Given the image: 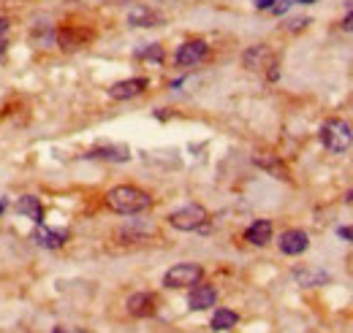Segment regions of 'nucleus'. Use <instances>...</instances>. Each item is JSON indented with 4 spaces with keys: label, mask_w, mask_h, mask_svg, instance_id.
<instances>
[{
    "label": "nucleus",
    "mask_w": 353,
    "mask_h": 333,
    "mask_svg": "<svg viewBox=\"0 0 353 333\" xmlns=\"http://www.w3.org/2000/svg\"><path fill=\"white\" fill-rule=\"evenodd\" d=\"M106 206L114 211V214H141L147 209H152V196L141 187H134V185H117L106 193Z\"/></svg>",
    "instance_id": "obj_1"
},
{
    "label": "nucleus",
    "mask_w": 353,
    "mask_h": 333,
    "mask_svg": "<svg viewBox=\"0 0 353 333\" xmlns=\"http://www.w3.org/2000/svg\"><path fill=\"white\" fill-rule=\"evenodd\" d=\"M318 138H321V144H324L332 155H343L353 144V131L345 120H337V117H334V120H326V122L321 125Z\"/></svg>",
    "instance_id": "obj_2"
},
{
    "label": "nucleus",
    "mask_w": 353,
    "mask_h": 333,
    "mask_svg": "<svg viewBox=\"0 0 353 333\" xmlns=\"http://www.w3.org/2000/svg\"><path fill=\"white\" fill-rule=\"evenodd\" d=\"M210 222V211L202 203H188L169 214V225L174 230H202Z\"/></svg>",
    "instance_id": "obj_3"
},
{
    "label": "nucleus",
    "mask_w": 353,
    "mask_h": 333,
    "mask_svg": "<svg viewBox=\"0 0 353 333\" xmlns=\"http://www.w3.org/2000/svg\"><path fill=\"white\" fill-rule=\"evenodd\" d=\"M204 276V268L199 263H177L163 274V284L171 287V290H180V287H193L199 284Z\"/></svg>",
    "instance_id": "obj_4"
},
{
    "label": "nucleus",
    "mask_w": 353,
    "mask_h": 333,
    "mask_svg": "<svg viewBox=\"0 0 353 333\" xmlns=\"http://www.w3.org/2000/svg\"><path fill=\"white\" fill-rule=\"evenodd\" d=\"M207 55H210V46H207V41H202V38H193V41H185L180 49H177V55H174V63L180 68H196L199 63H204L207 60Z\"/></svg>",
    "instance_id": "obj_5"
},
{
    "label": "nucleus",
    "mask_w": 353,
    "mask_h": 333,
    "mask_svg": "<svg viewBox=\"0 0 353 333\" xmlns=\"http://www.w3.org/2000/svg\"><path fill=\"white\" fill-rule=\"evenodd\" d=\"M253 163H256L261 171L272 174L275 179L291 182V171H288V165H285V163L280 160V155H275V152H267V149H258V152L253 155Z\"/></svg>",
    "instance_id": "obj_6"
},
{
    "label": "nucleus",
    "mask_w": 353,
    "mask_h": 333,
    "mask_svg": "<svg viewBox=\"0 0 353 333\" xmlns=\"http://www.w3.org/2000/svg\"><path fill=\"white\" fill-rule=\"evenodd\" d=\"M278 244H280L282 255L296 258V255L307 252V247H310V236H307L302 228H291V230L280 233V241H278Z\"/></svg>",
    "instance_id": "obj_7"
},
{
    "label": "nucleus",
    "mask_w": 353,
    "mask_h": 333,
    "mask_svg": "<svg viewBox=\"0 0 353 333\" xmlns=\"http://www.w3.org/2000/svg\"><path fill=\"white\" fill-rule=\"evenodd\" d=\"M293 282L299 287H324L332 282V274H326L324 268H315V266H299L291 271Z\"/></svg>",
    "instance_id": "obj_8"
},
{
    "label": "nucleus",
    "mask_w": 353,
    "mask_h": 333,
    "mask_svg": "<svg viewBox=\"0 0 353 333\" xmlns=\"http://www.w3.org/2000/svg\"><path fill=\"white\" fill-rule=\"evenodd\" d=\"M275 55L267 44H258V46H250L245 55H242V66L247 70H267L269 66H275Z\"/></svg>",
    "instance_id": "obj_9"
},
{
    "label": "nucleus",
    "mask_w": 353,
    "mask_h": 333,
    "mask_svg": "<svg viewBox=\"0 0 353 333\" xmlns=\"http://www.w3.org/2000/svg\"><path fill=\"white\" fill-rule=\"evenodd\" d=\"M217 304V290L212 287V284H193L191 287V293H188V306L193 309V312H207Z\"/></svg>",
    "instance_id": "obj_10"
},
{
    "label": "nucleus",
    "mask_w": 353,
    "mask_h": 333,
    "mask_svg": "<svg viewBox=\"0 0 353 333\" xmlns=\"http://www.w3.org/2000/svg\"><path fill=\"white\" fill-rule=\"evenodd\" d=\"M147 87H149V81H147L144 76L125 79V81H117V84L109 87V98H114V101H131V98L141 95Z\"/></svg>",
    "instance_id": "obj_11"
},
{
    "label": "nucleus",
    "mask_w": 353,
    "mask_h": 333,
    "mask_svg": "<svg viewBox=\"0 0 353 333\" xmlns=\"http://www.w3.org/2000/svg\"><path fill=\"white\" fill-rule=\"evenodd\" d=\"M58 44L63 46V49H82V46H87L90 41H93V30H84V27H60L58 30Z\"/></svg>",
    "instance_id": "obj_12"
},
{
    "label": "nucleus",
    "mask_w": 353,
    "mask_h": 333,
    "mask_svg": "<svg viewBox=\"0 0 353 333\" xmlns=\"http://www.w3.org/2000/svg\"><path fill=\"white\" fill-rule=\"evenodd\" d=\"M125 309L131 317H139V320H147L155 315V295L152 293H134L128 301H125Z\"/></svg>",
    "instance_id": "obj_13"
},
{
    "label": "nucleus",
    "mask_w": 353,
    "mask_h": 333,
    "mask_svg": "<svg viewBox=\"0 0 353 333\" xmlns=\"http://www.w3.org/2000/svg\"><path fill=\"white\" fill-rule=\"evenodd\" d=\"M33 241L38 244V247H44V250H60L66 241H69V230H49L44 222L36 228V233H33Z\"/></svg>",
    "instance_id": "obj_14"
},
{
    "label": "nucleus",
    "mask_w": 353,
    "mask_h": 333,
    "mask_svg": "<svg viewBox=\"0 0 353 333\" xmlns=\"http://www.w3.org/2000/svg\"><path fill=\"white\" fill-rule=\"evenodd\" d=\"M163 19L158 11H152L149 5H131L128 8V25L131 27H158Z\"/></svg>",
    "instance_id": "obj_15"
},
{
    "label": "nucleus",
    "mask_w": 353,
    "mask_h": 333,
    "mask_svg": "<svg viewBox=\"0 0 353 333\" xmlns=\"http://www.w3.org/2000/svg\"><path fill=\"white\" fill-rule=\"evenodd\" d=\"M272 233H275V228H272L269 219H256V222L245 230V241L253 244V247H267V244L272 241Z\"/></svg>",
    "instance_id": "obj_16"
},
{
    "label": "nucleus",
    "mask_w": 353,
    "mask_h": 333,
    "mask_svg": "<svg viewBox=\"0 0 353 333\" xmlns=\"http://www.w3.org/2000/svg\"><path fill=\"white\" fill-rule=\"evenodd\" d=\"M16 211H19L22 217L33 219L36 225L44 222V206H41V200L36 198V196H22V198L16 200Z\"/></svg>",
    "instance_id": "obj_17"
},
{
    "label": "nucleus",
    "mask_w": 353,
    "mask_h": 333,
    "mask_svg": "<svg viewBox=\"0 0 353 333\" xmlns=\"http://www.w3.org/2000/svg\"><path fill=\"white\" fill-rule=\"evenodd\" d=\"M87 157H93V160L125 163V160H131V152H128V146H95L93 152H87Z\"/></svg>",
    "instance_id": "obj_18"
},
{
    "label": "nucleus",
    "mask_w": 353,
    "mask_h": 333,
    "mask_svg": "<svg viewBox=\"0 0 353 333\" xmlns=\"http://www.w3.org/2000/svg\"><path fill=\"white\" fill-rule=\"evenodd\" d=\"M236 323H239V315H236L234 309H215V315H212V320H210V328L217 333L231 331Z\"/></svg>",
    "instance_id": "obj_19"
},
{
    "label": "nucleus",
    "mask_w": 353,
    "mask_h": 333,
    "mask_svg": "<svg viewBox=\"0 0 353 333\" xmlns=\"http://www.w3.org/2000/svg\"><path fill=\"white\" fill-rule=\"evenodd\" d=\"M136 57L139 60H149V63H163L166 60V52H163L160 44H149V46H144V49L136 52Z\"/></svg>",
    "instance_id": "obj_20"
},
{
    "label": "nucleus",
    "mask_w": 353,
    "mask_h": 333,
    "mask_svg": "<svg viewBox=\"0 0 353 333\" xmlns=\"http://www.w3.org/2000/svg\"><path fill=\"white\" fill-rule=\"evenodd\" d=\"M337 236H340L343 241H348V244H353V225H345V228H337Z\"/></svg>",
    "instance_id": "obj_21"
},
{
    "label": "nucleus",
    "mask_w": 353,
    "mask_h": 333,
    "mask_svg": "<svg viewBox=\"0 0 353 333\" xmlns=\"http://www.w3.org/2000/svg\"><path fill=\"white\" fill-rule=\"evenodd\" d=\"M310 25V19H291L288 22V30H302V27H307Z\"/></svg>",
    "instance_id": "obj_22"
},
{
    "label": "nucleus",
    "mask_w": 353,
    "mask_h": 333,
    "mask_svg": "<svg viewBox=\"0 0 353 333\" xmlns=\"http://www.w3.org/2000/svg\"><path fill=\"white\" fill-rule=\"evenodd\" d=\"M275 3H278V0H256V8H258V11H272Z\"/></svg>",
    "instance_id": "obj_23"
},
{
    "label": "nucleus",
    "mask_w": 353,
    "mask_h": 333,
    "mask_svg": "<svg viewBox=\"0 0 353 333\" xmlns=\"http://www.w3.org/2000/svg\"><path fill=\"white\" fill-rule=\"evenodd\" d=\"M340 27H343L345 33H353V11H348V14H345V19L340 22Z\"/></svg>",
    "instance_id": "obj_24"
},
{
    "label": "nucleus",
    "mask_w": 353,
    "mask_h": 333,
    "mask_svg": "<svg viewBox=\"0 0 353 333\" xmlns=\"http://www.w3.org/2000/svg\"><path fill=\"white\" fill-rule=\"evenodd\" d=\"M5 30H8V19H5V16H0V38L5 36Z\"/></svg>",
    "instance_id": "obj_25"
},
{
    "label": "nucleus",
    "mask_w": 353,
    "mask_h": 333,
    "mask_svg": "<svg viewBox=\"0 0 353 333\" xmlns=\"http://www.w3.org/2000/svg\"><path fill=\"white\" fill-rule=\"evenodd\" d=\"M345 203H348V206H353V187L345 193Z\"/></svg>",
    "instance_id": "obj_26"
},
{
    "label": "nucleus",
    "mask_w": 353,
    "mask_h": 333,
    "mask_svg": "<svg viewBox=\"0 0 353 333\" xmlns=\"http://www.w3.org/2000/svg\"><path fill=\"white\" fill-rule=\"evenodd\" d=\"M293 3H302V5H310V3H315V0H293Z\"/></svg>",
    "instance_id": "obj_27"
},
{
    "label": "nucleus",
    "mask_w": 353,
    "mask_h": 333,
    "mask_svg": "<svg viewBox=\"0 0 353 333\" xmlns=\"http://www.w3.org/2000/svg\"><path fill=\"white\" fill-rule=\"evenodd\" d=\"M3 211H5V200H0V214H3Z\"/></svg>",
    "instance_id": "obj_28"
},
{
    "label": "nucleus",
    "mask_w": 353,
    "mask_h": 333,
    "mask_svg": "<svg viewBox=\"0 0 353 333\" xmlns=\"http://www.w3.org/2000/svg\"><path fill=\"white\" fill-rule=\"evenodd\" d=\"M3 52H5V41H0V55H3Z\"/></svg>",
    "instance_id": "obj_29"
},
{
    "label": "nucleus",
    "mask_w": 353,
    "mask_h": 333,
    "mask_svg": "<svg viewBox=\"0 0 353 333\" xmlns=\"http://www.w3.org/2000/svg\"><path fill=\"white\" fill-rule=\"evenodd\" d=\"M52 333H66V331H63V328H55V331H52Z\"/></svg>",
    "instance_id": "obj_30"
}]
</instances>
